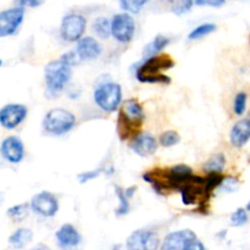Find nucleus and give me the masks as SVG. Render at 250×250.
<instances>
[{
  "instance_id": "31",
  "label": "nucleus",
  "mask_w": 250,
  "mask_h": 250,
  "mask_svg": "<svg viewBox=\"0 0 250 250\" xmlns=\"http://www.w3.org/2000/svg\"><path fill=\"white\" fill-rule=\"evenodd\" d=\"M103 170H95V171H87V172H82L78 175V180H80L81 183H87L89 182V181L94 180V178H97L98 176L102 173Z\"/></svg>"
},
{
  "instance_id": "17",
  "label": "nucleus",
  "mask_w": 250,
  "mask_h": 250,
  "mask_svg": "<svg viewBox=\"0 0 250 250\" xmlns=\"http://www.w3.org/2000/svg\"><path fill=\"white\" fill-rule=\"evenodd\" d=\"M250 141V117H246L234 124L229 133V142L236 148H242Z\"/></svg>"
},
{
  "instance_id": "9",
  "label": "nucleus",
  "mask_w": 250,
  "mask_h": 250,
  "mask_svg": "<svg viewBox=\"0 0 250 250\" xmlns=\"http://www.w3.org/2000/svg\"><path fill=\"white\" fill-rule=\"evenodd\" d=\"M31 209L41 216L53 217L59 211V202L53 193L43 190L33 195L31 200Z\"/></svg>"
},
{
  "instance_id": "26",
  "label": "nucleus",
  "mask_w": 250,
  "mask_h": 250,
  "mask_svg": "<svg viewBox=\"0 0 250 250\" xmlns=\"http://www.w3.org/2000/svg\"><path fill=\"white\" fill-rule=\"evenodd\" d=\"M181 141V136L178 134V132L176 131H166L164 133L160 134V138H159V143L161 144L165 148H170V146H177Z\"/></svg>"
},
{
  "instance_id": "36",
  "label": "nucleus",
  "mask_w": 250,
  "mask_h": 250,
  "mask_svg": "<svg viewBox=\"0 0 250 250\" xmlns=\"http://www.w3.org/2000/svg\"><path fill=\"white\" fill-rule=\"evenodd\" d=\"M247 211H250V202L248 203V205H247Z\"/></svg>"
},
{
  "instance_id": "20",
  "label": "nucleus",
  "mask_w": 250,
  "mask_h": 250,
  "mask_svg": "<svg viewBox=\"0 0 250 250\" xmlns=\"http://www.w3.org/2000/svg\"><path fill=\"white\" fill-rule=\"evenodd\" d=\"M170 44V38H167L166 36H163V34H158L150 43H148L146 45V48L143 49V54L146 58L148 56H153L155 54L161 53L166 46Z\"/></svg>"
},
{
  "instance_id": "14",
  "label": "nucleus",
  "mask_w": 250,
  "mask_h": 250,
  "mask_svg": "<svg viewBox=\"0 0 250 250\" xmlns=\"http://www.w3.org/2000/svg\"><path fill=\"white\" fill-rule=\"evenodd\" d=\"M132 150L139 156H151L158 150V142L154 138V136L149 133H138L132 138L129 144Z\"/></svg>"
},
{
  "instance_id": "32",
  "label": "nucleus",
  "mask_w": 250,
  "mask_h": 250,
  "mask_svg": "<svg viewBox=\"0 0 250 250\" xmlns=\"http://www.w3.org/2000/svg\"><path fill=\"white\" fill-rule=\"evenodd\" d=\"M194 4L198 6L221 7L226 4V0H194Z\"/></svg>"
},
{
  "instance_id": "29",
  "label": "nucleus",
  "mask_w": 250,
  "mask_h": 250,
  "mask_svg": "<svg viewBox=\"0 0 250 250\" xmlns=\"http://www.w3.org/2000/svg\"><path fill=\"white\" fill-rule=\"evenodd\" d=\"M249 217L247 214V210L243 208H238L233 214L231 215V225L234 227H241L248 222Z\"/></svg>"
},
{
  "instance_id": "33",
  "label": "nucleus",
  "mask_w": 250,
  "mask_h": 250,
  "mask_svg": "<svg viewBox=\"0 0 250 250\" xmlns=\"http://www.w3.org/2000/svg\"><path fill=\"white\" fill-rule=\"evenodd\" d=\"M60 59L62 61H65L67 65H70L71 67H72L73 65H76V63H78L81 61V59L78 58V55H77V53H76V51H70V53L63 54V55L61 56Z\"/></svg>"
},
{
  "instance_id": "22",
  "label": "nucleus",
  "mask_w": 250,
  "mask_h": 250,
  "mask_svg": "<svg viewBox=\"0 0 250 250\" xmlns=\"http://www.w3.org/2000/svg\"><path fill=\"white\" fill-rule=\"evenodd\" d=\"M216 28H217L216 24L209 23V22L199 24L197 28H194L192 32H190L189 36H188V39H190V41H197V39L203 38V37H205V36H208V34L215 32L216 31Z\"/></svg>"
},
{
  "instance_id": "24",
  "label": "nucleus",
  "mask_w": 250,
  "mask_h": 250,
  "mask_svg": "<svg viewBox=\"0 0 250 250\" xmlns=\"http://www.w3.org/2000/svg\"><path fill=\"white\" fill-rule=\"evenodd\" d=\"M115 192H116L117 198L120 200V207L117 208L116 210V215L117 216H122V215H126L129 212V198L127 197L126 193H125V189H122L121 187L116 186L115 187Z\"/></svg>"
},
{
  "instance_id": "10",
  "label": "nucleus",
  "mask_w": 250,
  "mask_h": 250,
  "mask_svg": "<svg viewBox=\"0 0 250 250\" xmlns=\"http://www.w3.org/2000/svg\"><path fill=\"white\" fill-rule=\"evenodd\" d=\"M24 19V7L16 6L0 12V38L14 34Z\"/></svg>"
},
{
  "instance_id": "34",
  "label": "nucleus",
  "mask_w": 250,
  "mask_h": 250,
  "mask_svg": "<svg viewBox=\"0 0 250 250\" xmlns=\"http://www.w3.org/2000/svg\"><path fill=\"white\" fill-rule=\"evenodd\" d=\"M45 2V0H20V6L22 7H39Z\"/></svg>"
},
{
  "instance_id": "15",
  "label": "nucleus",
  "mask_w": 250,
  "mask_h": 250,
  "mask_svg": "<svg viewBox=\"0 0 250 250\" xmlns=\"http://www.w3.org/2000/svg\"><path fill=\"white\" fill-rule=\"evenodd\" d=\"M76 53L81 61H90L99 58L102 54V46L93 37H81L77 41Z\"/></svg>"
},
{
  "instance_id": "23",
  "label": "nucleus",
  "mask_w": 250,
  "mask_h": 250,
  "mask_svg": "<svg viewBox=\"0 0 250 250\" xmlns=\"http://www.w3.org/2000/svg\"><path fill=\"white\" fill-rule=\"evenodd\" d=\"M149 0H120L122 10L128 14H138Z\"/></svg>"
},
{
  "instance_id": "1",
  "label": "nucleus",
  "mask_w": 250,
  "mask_h": 250,
  "mask_svg": "<svg viewBox=\"0 0 250 250\" xmlns=\"http://www.w3.org/2000/svg\"><path fill=\"white\" fill-rule=\"evenodd\" d=\"M175 67V61L167 54H155L148 56L146 60L137 67L136 77L142 83H160V84H170L171 77L164 75V71Z\"/></svg>"
},
{
  "instance_id": "16",
  "label": "nucleus",
  "mask_w": 250,
  "mask_h": 250,
  "mask_svg": "<svg viewBox=\"0 0 250 250\" xmlns=\"http://www.w3.org/2000/svg\"><path fill=\"white\" fill-rule=\"evenodd\" d=\"M56 243L60 248L67 249V248H75L82 241L80 232L77 231L76 227L72 225L65 224L56 231L55 233Z\"/></svg>"
},
{
  "instance_id": "4",
  "label": "nucleus",
  "mask_w": 250,
  "mask_h": 250,
  "mask_svg": "<svg viewBox=\"0 0 250 250\" xmlns=\"http://www.w3.org/2000/svg\"><path fill=\"white\" fill-rule=\"evenodd\" d=\"M76 116L71 111L55 107L46 112L43 119V128L53 136H62L75 127Z\"/></svg>"
},
{
  "instance_id": "28",
  "label": "nucleus",
  "mask_w": 250,
  "mask_h": 250,
  "mask_svg": "<svg viewBox=\"0 0 250 250\" xmlns=\"http://www.w3.org/2000/svg\"><path fill=\"white\" fill-rule=\"evenodd\" d=\"M194 5V0H176L172 2V12L177 16L187 14Z\"/></svg>"
},
{
  "instance_id": "7",
  "label": "nucleus",
  "mask_w": 250,
  "mask_h": 250,
  "mask_svg": "<svg viewBox=\"0 0 250 250\" xmlns=\"http://www.w3.org/2000/svg\"><path fill=\"white\" fill-rule=\"evenodd\" d=\"M87 26V20L80 14H68L61 21L60 34L61 38L66 42H77L83 37Z\"/></svg>"
},
{
  "instance_id": "27",
  "label": "nucleus",
  "mask_w": 250,
  "mask_h": 250,
  "mask_svg": "<svg viewBox=\"0 0 250 250\" xmlns=\"http://www.w3.org/2000/svg\"><path fill=\"white\" fill-rule=\"evenodd\" d=\"M247 102H248V94L246 92H239L236 95L233 102V111L234 114L242 116L246 112L247 109Z\"/></svg>"
},
{
  "instance_id": "11",
  "label": "nucleus",
  "mask_w": 250,
  "mask_h": 250,
  "mask_svg": "<svg viewBox=\"0 0 250 250\" xmlns=\"http://www.w3.org/2000/svg\"><path fill=\"white\" fill-rule=\"evenodd\" d=\"M28 110L22 104H7L0 109V125L6 129H14L27 117Z\"/></svg>"
},
{
  "instance_id": "2",
  "label": "nucleus",
  "mask_w": 250,
  "mask_h": 250,
  "mask_svg": "<svg viewBox=\"0 0 250 250\" xmlns=\"http://www.w3.org/2000/svg\"><path fill=\"white\" fill-rule=\"evenodd\" d=\"M119 120H117V133L121 141L133 138L139 133L146 115L143 106L137 99H127L120 104Z\"/></svg>"
},
{
  "instance_id": "3",
  "label": "nucleus",
  "mask_w": 250,
  "mask_h": 250,
  "mask_svg": "<svg viewBox=\"0 0 250 250\" xmlns=\"http://www.w3.org/2000/svg\"><path fill=\"white\" fill-rule=\"evenodd\" d=\"M44 78L48 92L54 95L59 94L72 78V68L61 59L50 61L44 68Z\"/></svg>"
},
{
  "instance_id": "35",
  "label": "nucleus",
  "mask_w": 250,
  "mask_h": 250,
  "mask_svg": "<svg viewBox=\"0 0 250 250\" xmlns=\"http://www.w3.org/2000/svg\"><path fill=\"white\" fill-rule=\"evenodd\" d=\"M134 192H136V187H129L127 189H125V193L128 198H132L134 195Z\"/></svg>"
},
{
  "instance_id": "12",
  "label": "nucleus",
  "mask_w": 250,
  "mask_h": 250,
  "mask_svg": "<svg viewBox=\"0 0 250 250\" xmlns=\"http://www.w3.org/2000/svg\"><path fill=\"white\" fill-rule=\"evenodd\" d=\"M197 238V234L190 229L171 232L164 238L161 248L164 250H188L193 241Z\"/></svg>"
},
{
  "instance_id": "37",
  "label": "nucleus",
  "mask_w": 250,
  "mask_h": 250,
  "mask_svg": "<svg viewBox=\"0 0 250 250\" xmlns=\"http://www.w3.org/2000/svg\"><path fill=\"white\" fill-rule=\"evenodd\" d=\"M165 1H168V2H173V1H176V0H165Z\"/></svg>"
},
{
  "instance_id": "21",
  "label": "nucleus",
  "mask_w": 250,
  "mask_h": 250,
  "mask_svg": "<svg viewBox=\"0 0 250 250\" xmlns=\"http://www.w3.org/2000/svg\"><path fill=\"white\" fill-rule=\"evenodd\" d=\"M93 31L99 38L106 39L111 36V22L106 17H98L93 22Z\"/></svg>"
},
{
  "instance_id": "6",
  "label": "nucleus",
  "mask_w": 250,
  "mask_h": 250,
  "mask_svg": "<svg viewBox=\"0 0 250 250\" xmlns=\"http://www.w3.org/2000/svg\"><path fill=\"white\" fill-rule=\"evenodd\" d=\"M111 36L120 43H128L132 41L136 31V23L131 14L124 11L114 15L111 19Z\"/></svg>"
},
{
  "instance_id": "5",
  "label": "nucleus",
  "mask_w": 250,
  "mask_h": 250,
  "mask_svg": "<svg viewBox=\"0 0 250 250\" xmlns=\"http://www.w3.org/2000/svg\"><path fill=\"white\" fill-rule=\"evenodd\" d=\"M94 102L103 111L114 112L119 109L122 102V88L119 83H100L94 90Z\"/></svg>"
},
{
  "instance_id": "30",
  "label": "nucleus",
  "mask_w": 250,
  "mask_h": 250,
  "mask_svg": "<svg viewBox=\"0 0 250 250\" xmlns=\"http://www.w3.org/2000/svg\"><path fill=\"white\" fill-rule=\"evenodd\" d=\"M224 192L226 193H233L238 189L239 187V181L236 177H232V176H227V177L222 178L221 183L219 186Z\"/></svg>"
},
{
  "instance_id": "19",
  "label": "nucleus",
  "mask_w": 250,
  "mask_h": 250,
  "mask_svg": "<svg viewBox=\"0 0 250 250\" xmlns=\"http://www.w3.org/2000/svg\"><path fill=\"white\" fill-rule=\"evenodd\" d=\"M33 239V232L29 229H19L10 236L9 242L17 249L24 248Z\"/></svg>"
},
{
  "instance_id": "25",
  "label": "nucleus",
  "mask_w": 250,
  "mask_h": 250,
  "mask_svg": "<svg viewBox=\"0 0 250 250\" xmlns=\"http://www.w3.org/2000/svg\"><path fill=\"white\" fill-rule=\"evenodd\" d=\"M28 210L29 207L27 204H19L10 208V209L7 210V215H9L10 219H12L14 221L20 222L28 216Z\"/></svg>"
},
{
  "instance_id": "38",
  "label": "nucleus",
  "mask_w": 250,
  "mask_h": 250,
  "mask_svg": "<svg viewBox=\"0 0 250 250\" xmlns=\"http://www.w3.org/2000/svg\"><path fill=\"white\" fill-rule=\"evenodd\" d=\"M2 65V61L1 60H0V66H1Z\"/></svg>"
},
{
  "instance_id": "8",
  "label": "nucleus",
  "mask_w": 250,
  "mask_h": 250,
  "mask_svg": "<svg viewBox=\"0 0 250 250\" xmlns=\"http://www.w3.org/2000/svg\"><path fill=\"white\" fill-rule=\"evenodd\" d=\"M159 246V236L148 229H137L132 232L126 242V247L129 250H155Z\"/></svg>"
},
{
  "instance_id": "13",
  "label": "nucleus",
  "mask_w": 250,
  "mask_h": 250,
  "mask_svg": "<svg viewBox=\"0 0 250 250\" xmlns=\"http://www.w3.org/2000/svg\"><path fill=\"white\" fill-rule=\"evenodd\" d=\"M0 153L9 163L19 164L24 158V146L19 137L10 136L2 141Z\"/></svg>"
},
{
  "instance_id": "18",
  "label": "nucleus",
  "mask_w": 250,
  "mask_h": 250,
  "mask_svg": "<svg viewBox=\"0 0 250 250\" xmlns=\"http://www.w3.org/2000/svg\"><path fill=\"white\" fill-rule=\"evenodd\" d=\"M226 167V156L224 153H216L210 156L203 168L207 173H222Z\"/></svg>"
}]
</instances>
